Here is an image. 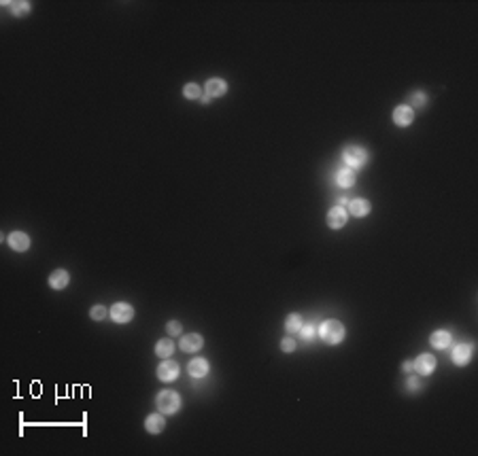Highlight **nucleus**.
<instances>
[{
    "instance_id": "f257e3e1",
    "label": "nucleus",
    "mask_w": 478,
    "mask_h": 456,
    "mask_svg": "<svg viewBox=\"0 0 478 456\" xmlns=\"http://www.w3.org/2000/svg\"><path fill=\"white\" fill-rule=\"evenodd\" d=\"M319 336L323 338V342H327V344H338V342H342V338H344V327H342V322H338V320H323L321 322V327H319Z\"/></svg>"
},
{
    "instance_id": "f03ea898",
    "label": "nucleus",
    "mask_w": 478,
    "mask_h": 456,
    "mask_svg": "<svg viewBox=\"0 0 478 456\" xmlns=\"http://www.w3.org/2000/svg\"><path fill=\"white\" fill-rule=\"evenodd\" d=\"M158 407L162 414H174V411L181 407V397L174 391H162L158 395Z\"/></svg>"
},
{
    "instance_id": "7ed1b4c3",
    "label": "nucleus",
    "mask_w": 478,
    "mask_h": 456,
    "mask_svg": "<svg viewBox=\"0 0 478 456\" xmlns=\"http://www.w3.org/2000/svg\"><path fill=\"white\" fill-rule=\"evenodd\" d=\"M342 159L347 161L351 168H359V165L365 163V151L361 147H347L342 153Z\"/></svg>"
},
{
    "instance_id": "20e7f679",
    "label": "nucleus",
    "mask_w": 478,
    "mask_h": 456,
    "mask_svg": "<svg viewBox=\"0 0 478 456\" xmlns=\"http://www.w3.org/2000/svg\"><path fill=\"white\" fill-rule=\"evenodd\" d=\"M111 318H113L115 322H128L132 320V316H134V308H132L130 304H115L113 308H111Z\"/></svg>"
},
{
    "instance_id": "39448f33",
    "label": "nucleus",
    "mask_w": 478,
    "mask_h": 456,
    "mask_svg": "<svg viewBox=\"0 0 478 456\" xmlns=\"http://www.w3.org/2000/svg\"><path fill=\"white\" fill-rule=\"evenodd\" d=\"M347 219H349V213L344 210V206H336V208H332L329 210V215H327V225L332 229H340L347 225Z\"/></svg>"
},
{
    "instance_id": "423d86ee",
    "label": "nucleus",
    "mask_w": 478,
    "mask_h": 456,
    "mask_svg": "<svg viewBox=\"0 0 478 456\" xmlns=\"http://www.w3.org/2000/svg\"><path fill=\"white\" fill-rule=\"evenodd\" d=\"M176 376H179V365L172 361H164L158 367V378L162 382H172V380H176Z\"/></svg>"
},
{
    "instance_id": "0eeeda50",
    "label": "nucleus",
    "mask_w": 478,
    "mask_h": 456,
    "mask_svg": "<svg viewBox=\"0 0 478 456\" xmlns=\"http://www.w3.org/2000/svg\"><path fill=\"white\" fill-rule=\"evenodd\" d=\"M413 367L419 371V374H431L433 369H436V359H433V354H419V359L413 363Z\"/></svg>"
},
{
    "instance_id": "6e6552de",
    "label": "nucleus",
    "mask_w": 478,
    "mask_h": 456,
    "mask_svg": "<svg viewBox=\"0 0 478 456\" xmlns=\"http://www.w3.org/2000/svg\"><path fill=\"white\" fill-rule=\"evenodd\" d=\"M9 246L13 248V251L24 253V251H28V246H30V238L26 236L24 231H13V233L9 236Z\"/></svg>"
},
{
    "instance_id": "1a4fd4ad",
    "label": "nucleus",
    "mask_w": 478,
    "mask_h": 456,
    "mask_svg": "<svg viewBox=\"0 0 478 456\" xmlns=\"http://www.w3.org/2000/svg\"><path fill=\"white\" fill-rule=\"evenodd\" d=\"M415 119V110L413 106H397L395 113H393V121L397 126H410Z\"/></svg>"
},
{
    "instance_id": "9d476101",
    "label": "nucleus",
    "mask_w": 478,
    "mask_h": 456,
    "mask_svg": "<svg viewBox=\"0 0 478 456\" xmlns=\"http://www.w3.org/2000/svg\"><path fill=\"white\" fill-rule=\"evenodd\" d=\"M202 336L200 333H190V336H183L181 338V348L185 350V352H196V350H200L202 348Z\"/></svg>"
},
{
    "instance_id": "9b49d317",
    "label": "nucleus",
    "mask_w": 478,
    "mask_h": 456,
    "mask_svg": "<svg viewBox=\"0 0 478 456\" xmlns=\"http://www.w3.org/2000/svg\"><path fill=\"white\" fill-rule=\"evenodd\" d=\"M349 213L353 217H365L370 213V202H368V199H361V197L351 199V202H349Z\"/></svg>"
},
{
    "instance_id": "f8f14e48",
    "label": "nucleus",
    "mask_w": 478,
    "mask_h": 456,
    "mask_svg": "<svg viewBox=\"0 0 478 456\" xmlns=\"http://www.w3.org/2000/svg\"><path fill=\"white\" fill-rule=\"evenodd\" d=\"M164 427H166V420L160 414H151V416H147V420H144V429H147L149 433H153V435L162 433Z\"/></svg>"
},
{
    "instance_id": "ddd939ff",
    "label": "nucleus",
    "mask_w": 478,
    "mask_h": 456,
    "mask_svg": "<svg viewBox=\"0 0 478 456\" xmlns=\"http://www.w3.org/2000/svg\"><path fill=\"white\" fill-rule=\"evenodd\" d=\"M470 357H472V346H470V344H459V346L453 350V361L457 365H465L470 361Z\"/></svg>"
},
{
    "instance_id": "4468645a",
    "label": "nucleus",
    "mask_w": 478,
    "mask_h": 456,
    "mask_svg": "<svg viewBox=\"0 0 478 456\" xmlns=\"http://www.w3.org/2000/svg\"><path fill=\"white\" fill-rule=\"evenodd\" d=\"M429 344L433 348H449V344H451V333L449 331H433L431 333V338H429Z\"/></svg>"
},
{
    "instance_id": "2eb2a0df",
    "label": "nucleus",
    "mask_w": 478,
    "mask_h": 456,
    "mask_svg": "<svg viewBox=\"0 0 478 456\" xmlns=\"http://www.w3.org/2000/svg\"><path fill=\"white\" fill-rule=\"evenodd\" d=\"M226 92H228L226 81H221V79H210V81L206 83V94H208L210 98H219V96H224Z\"/></svg>"
},
{
    "instance_id": "dca6fc26",
    "label": "nucleus",
    "mask_w": 478,
    "mask_h": 456,
    "mask_svg": "<svg viewBox=\"0 0 478 456\" xmlns=\"http://www.w3.org/2000/svg\"><path fill=\"white\" fill-rule=\"evenodd\" d=\"M68 272L66 270H55L51 276H49V286L51 288H64L66 284H68Z\"/></svg>"
},
{
    "instance_id": "f3484780",
    "label": "nucleus",
    "mask_w": 478,
    "mask_h": 456,
    "mask_svg": "<svg viewBox=\"0 0 478 456\" xmlns=\"http://www.w3.org/2000/svg\"><path fill=\"white\" fill-rule=\"evenodd\" d=\"M355 172H353V168H342L338 174H336V183L340 185V187H353L355 185Z\"/></svg>"
},
{
    "instance_id": "a211bd4d",
    "label": "nucleus",
    "mask_w": 478,
    "mask_h": 456,
    "mask_svg": "<svg viewBox=\"0 0 478 456\" xmlns=\"http://www.w3.org/2000/svg\"><path fill=\"white\" fill-rule=\"evenodd\" d=\"M206 374H208V363H206V359H194V361L190 363V376L202 378V376H206Z\"/></svg>"
},
{
    "instance_id": "6ab92c4d",
    "label": "nucleus",
    "mask_w": 478,
    "mask_h": 456,
    "mask_svg": "<svg viewBox=\"0 0 478 456\" xmlns=\"http://www.w3.org/2000/svg\"><path fill=\"white\" fill-rule=\"evenodd\" d=\"M172 350H174V342L172 340H168V338H166V340H160L158 342V346H155V354H158V357H170V354H172Z\"/></svg>"
},
{
    "instance_id": "aec40b11",
    "label": "nucleus",
    "mask_w": 478,
    "mask_h": 456,
    "mask_svg": "<svg viewBox=\"0 0 478 456\" xmlns=\"http://www.w3.org/2000/svg\"><path fill=\"white\" fill-rule=\"evenodd\" d=\"M285 327H287V331H300V327H302V316L300 314H291L287 318V322H285Z\"/></svg>"
},
{
    "instance_id": "412c9836",
    "label": "nucleus",
    "mask_w": 478,
    "mask_h": 456,
    "mask_svg": "<svg viewBox=\"0 0 478 456\" xmlns=\"http://www.w3.org/2000/svg\"><path fill=\"white\" fill-rule=\"evenodd\" d=\"M183 94H185V98L196 100V98H200V87H198L196 83H190V85L183 87Z\"/></svg>"
},
{
    "instance_id": "4be33fe9",
    "label": "nucleus",
    "mask_w": 478,
    "mask_h": 456,
    "mask_svg": "<svg viewBox=\"0 0 478 456\" xmlns=\"http://www.w3.org/2000/svg\"><path fill=\"white\" fill-rule=\"evenodd\" d=\"M300 336H302V340H313V336H315V327L313 325H302L300 327Z\"/></svg>"
},
{
    "instance_id": "5701e85b",
    "label": "nucleus",
    "mask_w": 478,
    "mask_h": 456,
    "mask_svg": "<svg viewBox=\"0 0 478 456\" xmlns=\"http://www.w3.org/2000/svg\"><path fill=\"white\" fill-rule=\"evenodd\" d=\"M104 314H106V308H104V306H94V308H92V318H94V320L104 318Z\"/></svg>"
},
{
    "instance_id": "b1692460",
    "label": "nucleus",
    "mask_w": 478,
    "mask_h": 456,
    "mask_svg": "<svg viewBox=\"0 0 478 456\" xmlns=\"http://www.w3.org/2000/svg\"><path fill=\"white\" fill-rule=\"evenodd\" d=\"M281 348H283L285 352H293V350H296V342H293L291 338H285V340L281 342Z\"/></svg>"
},
{
    "instance_id": "393cba45",
    "label": "nucleus",
    "mask_w": 478,
    "mask_h": 456,
    "mask_svg": "<svg viewBox=\"0 0 478 456\" xmlns=\"http://www.w3.org/2000/svg\"><path fill=\"white\" fill-rule=\"evenodd\" d=\"M166 329H168L170 336H179V333H181V322L172 320V322H168V327H166Z\"/></svg>"
},
{
    "instance_id": "a878e982",
    "label": "nucleus",
    "mask_w": 478,
    "mask_h": 456,
    "mask_svg": "<svg viewBox=\"0 0 478 456\" xmlns=\"http://www.w3.org/2000/svg\"><path fill=\"white\" fill-rule=\"evenodd\" d=\"M408 388H410V391H417V388H419V380H417V378H410V380H408Z\"/></svg>"
},
{
    "instance_id": "bb28decb",
    "label": "nucleus",
    "mask_w": 478,
    "mask_h": 456,
    "mask_svg": "<svg viewBox=\"0 0 478 456\" xmlns=\"http://www.w3.org/2000/svg\"><path fill=\"white\" fill-rule=\"evenodd\" d=\"M423 102H425V96H423V94H417V96H415V106H421Z\"/></svg>"
},
{
    "instance_id": "cd10ccee",
    "label": "nucleus",
    "mask_w": 478,
    "mask_h": 456,
    "mask_svg": "<svg viewBox=\"0 0 478 456\" xmlns=\"http://www.w3.org/2000/svg\"><path fill=\"white\" fill-rule=\"evenodd\" d=\"M410 369H413V363L406 361V363H404V371H410Z\"/></svg>"
}]
</instances>
